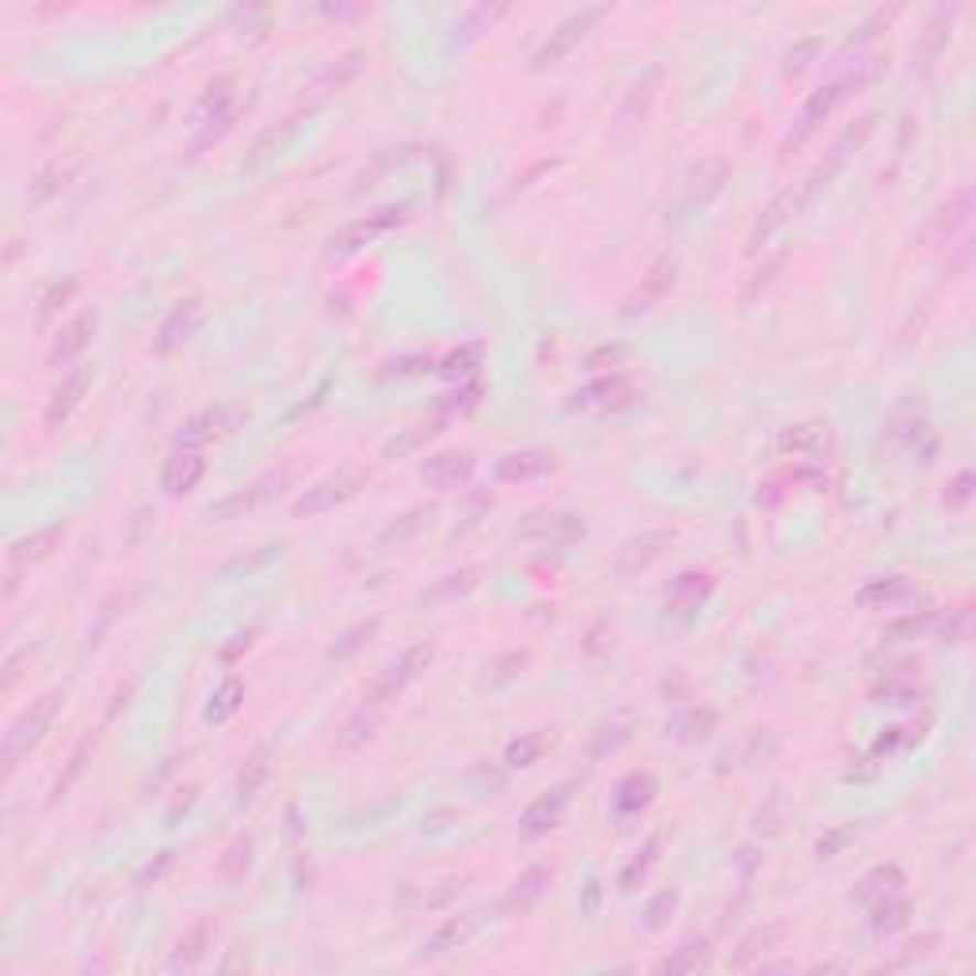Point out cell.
I'll use <instances>...</instances> for the list:
<instances>
[{
	"label": "cell",
	"instance_id": "obj_1",
	"mask_svg": "<svg viewBox=\"0 0 976 976\" xmlns=\"http://www.w3.org/2000/svg\"><path fill=\"white\" fill-rule=\"evenodd\" d=\"M874 122H878V111L863 115V119H858L855 127H847L839 138H835V145L828 149V153H824V161L816 164L813 172H809V180H805V184H798V195H793V206H798V214H805L809 206L816 203V198H821L824 192H828V187H832V180L839 176V172H843V164H847V156L855 153V149L863 145L866 138H870Z\"/></svg>",
	"mask_w": 976,
	"mask_h": 976
},
{
	"label": "cell",
	"instance_id": "obj_2",
	"mask_svg": "<svg viewBox=\"0 0 976 976\" xmlns=\"http://www.w3.org/2000/svg\"><path fill=\"white\" fill-rule=\"evenodd\" d=\"M291 477H294L291 466L271 469V474H263L260 481H248L241 488H234L229 496H221V500H214L210 508L203 511V519L206 523H234V519L256 516V511H263L286 485H291Z\"/></svg>",
	"mask_w": 976,
	"mask_h": 976
},
{
	"label": "cell",
	"instance_id": "obj_3",
	"mask_svg": "<svg viewBox=\"0 0 976 976\" xmlns=\"http://www.w3.org/2000/svg\"><path fill=\"white\" fill-rule=\"evenodd\" d=\"M62 702H65V691H62V686H54V691H46L43 698H35L12 722V729H8V736H4V767H8V774H12L15 763H20V759L46 736V729L54 725V717H57V709H62Z\"/></svg>",
	"mask_w": 976,
	"mask_h": 976
},
{
	"label": "cell",
	"instance_id": "obj_4",
	"mask_svg": "<svg viewBox=\"0 0 976 976\" xmlns=\"http://www.w3.org/2000/svg\"><path fill=\"white\" fill-rule=\"evenodd\" d=\"M248 420V409L241 401H218V404H206L203 412H195L192 420L184 424V432H180L176 446H206V443H218L226 440V435H234L237 427H245Z\"/></svg>",
	"mask_w": 976,
	"mask_h": 976
},
{
	"label": "cell",
	"instance_id": "obj_5",
	"mask_svg": "<svg viewBox=\"0 0 976 976\" xmlns=\"http://www.w3.org/2000/svg\"><path fill=\"white\" fill-rule=\"evenodd\" d=\"M432 657H435V644H432V641H416V644H409V649H404L401 657L393 660V664H386V672L378 675V683H375V691H370V702H367V706L382 709L386 702L397 698V694H401L404 686H409L420 672H424L427 664H432Z\"/></svg>",
	"mask_w": 976,
	"mask_h": 976
},
{
	"label": "cell",
	"instance_id": "obj_6",
	"mask_svg": "<svg viewBox=\"0 0 976 976\" xmlns=\"http://www.w3.org/2000/svg\"><path fill=\"white\" fill-rule=\"evenodd\" d=\"M362 485H367V477H362L359 469H336V474L321 477V481H313L302 496H297L294 516H321V511L340 508V503L351 500Z\"/></svg>",
	"mask_w": 976,
	"mask_h": 976
},
{
	"label": "cell",
	"instance_id": "obj_7",
	"mask_svg": "<svg viewBox=\"0 0 976 976\" xmlns=\"http://www.w3.org/2000/svg\"><path fill=\"white\" fill-rule=\"evenodd\" d=\"M725 180H729V164H725V161H706V164H698V169L691 172V180H686V184H683L680 198H675V203L668 206V218H672V221H686V218H691V214H698L702 206H709V198L722 192Z\"/></svg>",
	"mask_w": 976,
	"mask_h": 976
},
{
	"label": "cell",
	"instance_id": "obj_8",
	"mask_svg": "<svg viewBox=\"0 0 976 976\" xmlns=\"http://www.w3.org/2000/svg\"><path fill=\"white\" fill-rule=\"evenodd\" d=\"M587 534V523L573 511H534L516 527V538L538 545H573Z\"/></svg>",
	"mask_w": 976,
	"mask_h": 976
},
{
	"label": "cell",
	"instance_id": "obj_9",
	"mask_svg": "<svg viewBox=\"0 0 976 976\" xmlns=\"http://www.w3.org/2000/svg\"><path fill=\"white\" fill-rule=\"evenodd\" d=\"M203 325H206V305L198 302V297H184V302L172 305L169 317L161 321V328H156V340H153V351L156 355L180 351V347H187L195 340Z\"/></svg>",
	"mask_w": 976,
	"mask_h": 976
},
{
	"label": "cell",
	"instance_id": "obj_10",
	"mask_svg": "<svg viewBox=\"0 0 976 976\" xmlns=\"http://www.w3.org/2000/svg\"><path fill=\"white\" fill-rule=\"evenodd\" d=\"M599 15H603V8H581V12L565 15V20H561L557 28L550 31V39H545V43L534 50L531 69H550V65H557L561 57H565L576 43H581L587 31H592V23L599 20Z\"/></svg>",
	"mask_w": 976,
	"mask_h": 976
},
{
	"label": "cell",
	"instance_id": "obj_11",
	"mask_svg": "<svg viewBox=\"0 0 976 976\" xmlns=\"http://www.w3.org/2000/svg\"><path fill=\"white\" fill-rule=\"evenodd\" d=\"M409 210H412V203H397V206H386V210L370 214V218L351 221V226H344L340 234L333 237V248H328V252L347 256V252H355V248L370 245L375 237H382V234H390V229L401 226V221L409 218Z\"/></svg>",
	"mask_w": 976,
	"mask_h": 976
},
{
	"label": "cell",
	"instance_id": "obj_12",
	"mask_svg": "<svg viewBox=\"0 0 976 976\" xmlns=\"http://www.w3.org/2000/svg\"><path fill=\"white\" fill-rule=\"evenodd\" d=\"M485 920H488V908H474V912L451 915V920H446L443 928H435L432 939L424 942V950H420V962H435V957H446L451 950L466 946V942L485 928Z\"/></svg>",
	"mask_w": 976,
	"mask_h": 976
},
{
	"label": "cell",
	"instance_id": "obj_13",
	"mask_svg": "<svg viewBox=\"0 0 976 976\" xmlns=\"http://www.w3.org/2000/svg\"><path fill=\"white\" fill-rule=\"evenodd\" d=\"M93 378H96L93 362H80V367H73L69 375H65L62 382L54 386V393H50V401H46V424L50 427H62L65 420H69L73 412L80 409L85 393L93 390Z\"/></svg>",
	"mask_w": 976,
	"mask_h": 976
},
{
	"label": "cell",
	"instance_id": "obj_14",
	"mask_svg": "<svg viewBox=\"0 0 976 976\" xmlns=\"http://www.w3.org/2000/svg\"><path fill=\"white\" fill-rule=\"evenodd\" d=\"M485 576H488L485 565H466V568H458V573H446V576H440V581L427 584L424 592L416 595V603L420 607H451V603L474 595L477 587L485 584Z\"/></svg>",
	"mask_w": 976,
	"mask_h": 976
},
{
	"label": "cell",
	"instance_id": "obj_15",
	"mask_svg": "<svg viewBox=\"0 0 976 976\" xmlns=\"http://www.w3.org/2000/svg\"><path fill=\"white\" fill-rule=\"evenodd\" d=\"M657 88H660V65H652L649 73H644L641 80L626 93L622 107H618L615 115V138H626L630 130L641 127L644 119H649L652 104H657Z\"/></svg>",
	"mask_w": 976,
	"mask_h": 976
},
{
	"label": "cell",
	"instance_id": "obj_16",
	"mask_svg": "<svg viewBox=\"0 0 976 976\" xmlns=\"http://www.w3.org/2000/svg\"><path fill=\"white\" fill-rule=\"evenodd\" d=\"M675 275H680V256H675V252H664V256H660V260L649 268V275L641 279V286H637V291H633L630 305H626V313H630V317H633V313H649L657 302H664V294L675 286Z\"/></svg>",
	"mask_w": 976,
	"mask_h": 976
},
{
	"label": "cell",
	"instance_id": "obj_17",
	"mask_svg": "<svg viewBox=\"0 0 976 976\" xmlns=\"http://www.w3.org/2000/svg\"><path fill=\"white\" fill-rule=\"evenodd\" d=\"M553 469H557V458H553L550 451H511L503 454L500 462H496V481L500 485H519V481H542V477H550Z\"/></svg>",
	"mask_w": 976,
	"mask_h": 976
},
{
	"label": "cell",
	"instance_id": "obj_18",
	"mask_svg": "<svg viewBox=\"0 0 976 976\" xmlns=\"http://www.w3.org/2000/svg\"><path fill=\"white\" fill-rule=\"evenodd\" d=\"M65 531H69V523H50V527H43V531H35V534L15 538V542L8 545V565H12L15 573H23V568L39 565V561H46L50 553L62 545Z\"/></svg>",
	"mask_w": 976,
	"mask_h": 976
},
{
	"label": "cell",
	"instance_id": "obj_19",
	"mask_svg": "<svg viewBox=\"0 0 976 976\" xmlns=\"http://www.w3.org/2000/svg\"><path fill=\"white\" fill-rule=\"evenodd\" d=\"M432 523H435V503H416V508L401 511V516L375 538V550H404V545L416 542Z\"/></svg>",
	"mask_w": 976,
	"mask_h": 976
},
{
	"label": "cell",
	"instance_id": "obj_20",
	"mask_svg": "<svg viewBox=\"0 0 976 976\" xmlns=\"http://www.w3.org/2000/svg\"><path fill=\"white\" fill-rule=\"evenodd\" d=\"M206 474V458L195 451V446H176L172 451V458L164 462V474H161V485L169 496H187L192 488L203 481Z\"/></svg>",
	"mask_w": 976,
	"mask_h": 976
},
{
	"label": "cell",
	"instance_id": "obj_21",
	"mask_svg": "<svg viewBox=\"0 0 976 976\" xmlns=\"http://www.w3.org/2000/svg\"><path fill=\"white\" fill-rule=\"evenodd\" d=\"M672 542V534L668 531H644V534H633V538H626L622 542V550H618V557H615V568L622 576H637V573H644V568L652 565V561L660 557V553H664V545Z\"/></svg>",
	"mask_w": 976,
	"mask_h": 976
},
{
	"label": "cell",
	"instance_id": "obj_22",
	"mask_svg": "<svg viewBox=\"0 0 976 976\" xmlns=\"http://www.w3.org/2000/svg\"><path fill=\"white\" fill-rule=\"evenodd\" d=\"M969 214H973V195L962 187V192H954L931 214L928 226L920 229V241H950V237L969 221Z\"/></svg>",
	"mask_w": 976,
	"mask_h": 976
},
{
	"label": "cell",
	"instance_id": "obj_23",
	"mask_svg": "<svg viewBox=\"0 0 976 976\" xmlns=\"http://www.w3.org/2000/svg\"><path fill=\"white\" fill-rule=\"evenodd\" d=\"M630 382L626 378H599V382L584 386V390L573 393V401H568V409L573 412H607V409H618V404H630Z\"/></svg>",
	"mask_w": 976,
	"mask_h": 976
},
{
	"label": "cell",
	"instance_id": "obj_24",
	"mask_svg": "<svg viewBox=\"0 0 976 976\" xmlns=\"http://www.w3.org/2000/svg\"><path fill=\"white\" fill-rule=\"evenodd\" d=\"M915 599V584L908 576H878L866 587H858L855 603L863 610H892V607H904V603Z\"/></svg>",
	"mask_w": 976,
	"mask_h": 976
},
{
	"label": "cell",
	"instance_id": "obj_25",
	"mask_svg": "<svg viewBox=\"0 0 976 976\" xmlns=\"http://www.w3.org/2000/svg\"><path fill=\"white\" fill-rule=\"evenodd\" d=\"M573 782H565V785H557V790H550V793H542V798L538 801H531V805H527V813H523V835H545V832H553L561 824V813H565L568 809V801H573Z\"/></svg>",
	"mask_w": 976,
	"mask_h": 976
},
{
	"label": "cell",
	"instance_id": "obj_26",
	"mask_svg": "<svg viewBox=\"0 0 976 976\" xmlns=\"http://www.w3.org/2000/svg\"><path fill=\"white\" fill-rule=\"evenodd\" d=\"M420 477L435 488H458L474 477V458L466 451H443L432 454V458L420 466Z\"/></svg>",
	"mask_w": 976,
	"mask_h": 976
},
{
	"label": "cell",
	"instance_id": "obj_27",
	"mask_svg": "<svg viewBox=\"0 0 976 976\" xmlns=\"http://www.w3.org/2000/svg\"><path fill=\"white\" fill-rule=\"evenodd\" d=\"M214 939H218V928H214V923H195V928L176 942V950H172V957L164 962V969L180 973V969H195V965H203L214 946Z\"/></svg>",
	"mask_w": 976,
	"mask_h": 976
},
{
	"label": "cell",
	"instance_id": "obj_28",
	"mask_svg": "<svg viewBox=\"0 0 976 976\" xmlns=\"http://www.w3.org/2000/svg\"><path fill=\"white\" fill-rule=\"evenodd\" d=\"M843 99V85L839 80H832V85H821L816 93H809V99L801 104V115H798V130L790 134L793 145H801L809 134L816 130V122H824L832 115V107Z\"/></svg>",
	"mask_w": 976,
	"mask_h": 976
},
{
	"label": "cell",
	"instance_id": "obj_29",
	"mask_svg": "<svg viewBox=\"0 0 976 976\" xmlns=\"http://www.w3.org/2000/svg\"><path fill=\"white\" fill-rule=\"evenodd\" d=\"M633 729H637V717L630 714V709H618V714H610L607 722L595 725L592 740H587V756L592 759L610 756V751H618L626 740H630Z\"/></svg>",
	"mask_w": 976,
	"mask_h": 976
},
{
	"label": "cell",
	"instance_id": "obj_30",
	"mask_svg": "<svg viewBox=\"0 0 976 976\" xmlns=\"http://www.w3.org/2000/svg\"><path fill=\"white\" fill-rule=\"evenodd\" d=\"M709 592H714V581H709L706 573H683L680 581L672 584V592H668V607L664 610H668V615L691 618L694 610L709 599Z\"/></svg>",
	"mask_w": 976,
	"mask_h": 976
},
{
	"label": "cell",
	"instance_id": "obj_31",
	"mask_svg": "<svg viewBox=\"0 0 976 976\" xmlns=\"http://www.w3.org/2000/svg\"><path fill=\"white\" fill-rule=\"evenodd\" d=\"M904 889V870H900V866H874L870 874H863V878H858V885H855V892H850V900H855V904H878V900H885V897H892V892H900Z\"/></svg>",
	"mask_w": 976,
	"mask_h": 976
},
{
	"label": "cell",
	"instance_id": "obj_32",
	"mask_svg": "<svg viewBox=\"0 0 976 976\" xmlns=\"http://www.w3.org/2000/svg\"><path fill=\"white\" fill-rule=\"evenodd\" d=\"M93 333H96V317H93V313H77V317H73L69 325L57 333L54 347H50V362L57 367V362L77 359V355L88 347V340H93Z\"/></svg>",
	"mask_w": 976,
	"mask_h": 976
},
{
	"label": "cell",
	"instance_id": "obj_33",
	"mask_svg": "<svg viewBox=\"0 0 976 976\" xmlns=\"http://www.w3.org/2000/svg\"><path fill=\"white\" fill-rule=\"evenodd\" d=\"M793 195H798V184L785 187V192H779V195L771 198V203H767V210L759 214L756 229H751V248H763V241H771V237L779 234L785 221L798 214V206H793Z\"/></svg>",
	"mask_w": 976,
	"mask_h": 976
},
{
	"label": "cell",
	"instance_id": "obj_34",
	"mask_svg": "<svg viewBox=\"0 0 976 976\" xmlns=\"http://www.w3.org/2000/svg\"><path fill=\"white\" fill-rule=\"evenodd\" d=\"M550 881H553V866H545V863L527 866V870L519 874L516 889H511V908H519V912H534V908L542 904Z\"/></svg>",
	"mask_w": 976,
	"mask_h": 976
},
{
	"label": "cell",
	"instance_id": "obj_35",
	"mask_svg": "<svg viewBox=\"0 0 976 976\" xmlns=\"http://www.w3.org/2000/svg\"><path fill=\"white\" fill-rule=\"evenodd\" d=\"M828 424L824 420H809V424H798L790 427V432H782L779 446L782 451H793V454H805V458H816V454L828 451Z\"/></svg>",
	"mask_w": 976,
	"mask_h": 976
},
{
	"label": "cell",
	"instance_id": "obj_36",
	"mask_svg": "<svg viewBox=\"0 0 976 976\" xmlns=\"http://www.w3.org/2000/svg\"><path fill=\"white\" fill-rule=\"evenodd\" d=\"M523 668H527V652H503V657L488 660L481 668L477 686H481V691H500V686L516 683L519 675H523Z\"/></svg>",
	"mask_w": 976,
	"mask_h": 976
},
{
	"label": "cell",
	"instance_id": "obj_37",
	"mask_svg": "<svg viewBox=\"0 0 976 976\" xmlns=\"http://www.w3.org/2000/svg\"><path fill=\"white\" fill-rule=\"evenodd\" d=\"M714 725H717L714 709L691 706V709H683V714H675L672 722H668V733H675L683 744H698V740H706V736L714 733Z\"/></svg>",
	"mask_w": 976,
	"mask_h": 976
},
{
	"label": "cell",
	"instance_id": "obj_38",
	"mask_svg": "<svg viewBox=\"0 0 976 976\" xmlns=\"http://www.w3.org/2000/svg\"><path fill=\"white\" fill-rule=\"evenodd\" d=\"M908 915H912V904L900 892H892V897L870 904V928L878 934H897L908 928Z\"/></svg>",
	"mask_w": 976,
	"mask_h": 976
},
{
	"label": "cell",
	"instance_id": "obj_39",
	"mask_svg": "<svg viewBox=\"0 0 976 976\" xmlns=\"http://www.w3.org/2000/svg\"><path fill=\"white\" fill-rule=\"evenodd\" d=\"M73 176V161H50L43 172H39L35 180H31L28 187V206H43L50 203L57 192L65 187V180Z\"/></svg>",
	"mask_w": 976,
	"mask_h": 976
},
{
	"label": "cell",
	"instance_id": "obj_40",
	"mask_svg": "<svg viewBox=\"0 0 976 976\" xmlns=\"http://www.w3.org/2000/svg\"><path fill=\"white\" fill-rule=\"evenodd\" d=\"M241 702H245V683L237 680V675H229V680H221L218 691L210 694V706H206V722H210V725L229 722V717L241 709Z\"/></svg>",
	"mask_w": 976,
	"mask_h": 976
},
{
	"label": "cell",
	"instance_id": "obj_41",
	"mask_svg": "<svg viewBox=\"0 0 976 976\" xmlns=\"http://www.w3.org/2000/svg\"><path fill=\"white\" fill-rule=\"evenodd\" d=\"M268 779H271L268 748H260V751H256V756L245 763L241 779H237V805H252L256 793H260L263 785H268Z\"/></svg>",
	"mask_w": 976,
	"mask_h": 976
},
{
	"label": "cell",
	"instance_id": "obj_42",
	"mask_svg": "<svg viewBox=\"0 0 976 976\" xmlns=\"http://www.w3.org/2000/svg\"><path fill=\"white\" fill-rule=\"evenodd\" d=\"M660 847H664V835H660V832H657V835H649V839H644V847L630 858V866H626V870L618 874V889H622V892L637 889L644 874L652 870V863H657V858H660Z\"/></svg>",
	"mask_w": 976,
	"mask_h": 976
},
{
	"label": "cell",
	"instance_id": "obj_43",
	"mask_svg": "<svg viewBox=\"0 0 976 976\" xmlns=\"http://www.w3.org/2000/svg\"><path fill=\"white\" fill-rule=\"evenodd\" d=\"M709 957H714L709 942L706 939H691V942H683L672 957H664V962H660V969H664V973H698V969H706V965H709Z\"/></svg>",
	"mask_w": 976,
	"mask_h": 976
},
{
	"label": "cell",
	"instance_id": "obj_44",
	"mask_svg": "<svg viewBox=\"0 0 976 976\" xmlns=\"http://www.w3.org/2000/svg\"><path fill=\"white\" fill-rule=\"evenodd\" d=\"M652 793H657V782H652V774H630L622 785H618V798H615V809L618 813H641L644 805L652 801Z\"/></svg>",
	"mask_w": 976,
	"mask_h": 976
},
{
	"label": "cell",
	"instance_id": "obj_45",
	"mask_svg": "<svg viewBox=\"0 0 976 976\" xmlns=\"http://www.w3.org/2000/svg\"><path fill=\"white\" fill-rule=\"evenodd\" d=\"M675 908H680V889H660L657 897L649 900V908H644L641 928H644V931H660V928H668V920H672Z\"/></svg>",
	"mask_w": 976,
	"mask_h": 976
},
{
	"label": "cell",
	"instance_id": "obj_46",
	"mask_svg": "<svg viewBox=\"0 0 976 976\" xmlns=\"http://www.w3.org/2000/svg\"><path fill=\"white\" fill-rule=\"evenodd\" d=\"M378 626H382V618H370V622H359L355 626V630H347L340 641L333 644V649H328V660H336V664H340V660H347L351 657V652H359L362 644L370 641V637L378 633Z\"/></svg>",
	"mask_w": 976,
	"mask_h": 976
},
{
	"label": "cell",
	"instance_id": "obj_47",
	"mask_svg": "<svg viewBox=\"0 0 976 976\" xmlns=\"http://www.w3.org/2000/svg\"><path fill=\"white\" fill-rule=\"evenodd\" d=\"M279 553H283V545H260V553H256V557H234L229 561V565H221L218 568V581H229V576H248V573H256V568H263V565H271V561L279 557Z\"/></svg>",
	"mask_w": 976,
	"mask_h": 976
},
{
	"label": "cell",
	"instance_id": "obj_48",
	"mask_svg": "<svg viewBox=\"0 0 976 976\" xmlns=\"http://www.w3.org/2000/svg\"><path fill=\"white\" fill-rule=\"evenodd\" d=\"M858 824L850 821V824H835L832 832H824L821 835V843H816V858H835V855H843V850L850 847V843L858 839Z\"/></svg>",
	"mask_w": 976,
	"mask_h": 976
},
{
	"label": "cell",
	"instance_id": "obj_49",
	"mask_svg": "<svg viewBox=\"0 0 976 976\" xmlns=\"http://www.w3.org/2000/svg\"><path fill=\"white\" fill-rule=\"evenodd\" d=\"M934 622V610H920V615H908V618H897V622L885 626V641H915L928 626Z\"/></svg>",
	"mask_w": 976,
	"mask_h": 976
},
{
	"label": "cell",
	"instance_id": "obj_50",
	"mask_svg": "<svg viewBox=\"0 0 976 976\" xmlns=\"http://www.w3.org/2000/svg\"><path fill=\"white\" fill-rule=\"evenodd\" d=\"M359 69H362V54H359V50H351V54L340 57V62H336L333 69L317 80V88H321V93H336V88H344Z\"/></svg>",
	"mask_w": 976,
	"mask_h": 976
},
{
	"label": "cell",
	"instance_id": "obj_51",
	"mask_svg": "<svg viewBox=\"0 0 976 976\" xmlns=\"http://www.w3.org/2000/svg\"><path fill=\"white\" fill-rule=\"evenodd\" d=\"M248 866H252V839H237L234 847H229V855L221 858V874H226L229 881H237V878H245V870Z\"/></svg>",
	"mask_w": 976,
	"mask_h": 976
},
{
	"label": "cell",
	"instance_id": "obj_52",
	"mask_svg": "<svg viewBox=\"0 0 976 976\" xmlns=\"http://www.w3.org/2000/svg\"><path fill=\"white\" fill-rule=\"evenodd\" d=\"M545 748V736H519L508 744V767H531Z\"/></svg>",
	"mask_w": 976,
	"mask_h": 976
},
{
	"label": "cell",
	"instance_id": "obj_53",
	"mask_svg": "<svg viewBox=\"0 0 976 976\" xmlns=\"http://www.w3.org/2000/svg\"><path fill=\"white\" fill-rule=\"evenodd\" d=\"M93 751H96V736H88V740H85V744H80V748H77V751H73V756H69V771H65V774H62V779H57V782H54V798H62V793H65V790H69V785H73V779H77V774H80V771H85V759H88V756H93Z\"/></svg>",
	"mask_w": 976,
	"mask_h": 976
},
{
	"label": "cell",
	"instance_id": "obj_54",
	"mask_svg": "<svg viewBox=\"0 0 976 976\" xmlns=\"http://www.w3.org/2000/svg\"><path fill=\"white\" fill-rule=\"evenodd\" d=\"M816 50H821V39H816V35H805L798 46L785 50V65H782V69H785V73H801L809 62H813Z\"/></svg>",
	"mask_w": 976,
	"mask_h": 976
},
{
	"label": "cell",
	"instance_id": "obj_55",
	"mask_svg": "<svg viewBox=\"0 0 976 976\" xmlns=\"http://www.w3.org/2000/svg\"><path fill=\"white\" fill-rule=\"evenodd\" d=\"M969 485H973L969 474H957L954 485H950V492L942 496V503H946V508H965V500H969V492H973Z\"/></svg>",
	"mask_w": 976,
	"mask_h": 976
},
{
	"label": "cell",
	"instance_id": "obj_56",
	"mask_svg": "<svg viewBox=\"0 0 976 976\" xmlns=\"http://www.w3.org/2000/svg\"><path fill=\"white\" fill-rule=\"evenodd\" d=\"M73 291H77V283H65V286H62V283H54V286H50V294L43 297V310H39V313H43V317H50V313H54L57 305H62Z\"/></svg>",
	"mask_w": 976,
	"mask_h": 976
},
{
	"label": "cell",
	"instance_id": "obj_57",
	"mask_svg": "<svg viewBox=\"0 0 976 976\" xmlns=\"http://www.w3.org/2000/svg\"><path fill=\"white\" fill-rule=\"evenodd\" d=\"M942 633H946V641H950V644H957V641H962V637L969 633V610H957V615H954V622H950Z\"/></svg>",
	"mask_w": 976,
	"mask_h": 976
},
{
	"label": "cell",
	"instance_id": "obj_58",
	"mask_svg": "<svg viewBox=\"0 0 976 976\" xmlns=\"http://www.w3.org/2000/svg\"><path fill=\"white\" fill-rule=\"evenodd\" d=\"M595 904H599V881H592L587 885V897H584V912L592 915L595 912Z\"/></svg>",
	"mask_w": 976,
	"mask_h": 976
}]
</instances>
